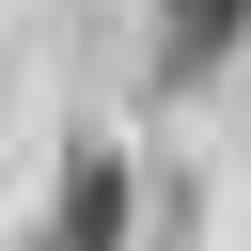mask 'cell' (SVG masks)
<instances>
[{
  "instance_id": "obj_2",
  "label": "cell",
  "mask_w": 251,
  "mask_h": 251,
  "mask_svg": "<svg viewBox=\"0 0 251 251\" xmlns=\"http://www.w3.org/2000/svg\"><path fill=\"white\" fill-rule=\"evenodd\" d=\"M235 31H251V0H157V78L188 94L204 63H235Z\"/></svg>"
},
{
  "instance_id": "obj_1",
  "label": "cell",
  "mask_w": 251,
  "mask_h": 251,
  "mask_svg": "<svg viewBox=\"0 0 251 251\" xmlns=\"http://www.w3.org/2000/svg\"><path fill=\"white\" fill-rule=\"evenodd\" d=\"M31 251H126V157L110 141H78L63 157V204H47V235Z\"/></svg>"
}]
</instances>
